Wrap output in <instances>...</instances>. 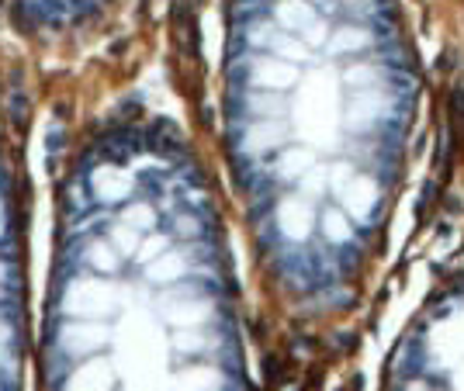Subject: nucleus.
Here are the masks:
<instances>
[{
    "label": "nucleus",
    "mask_w": 464,
    "mask_h": 391,
    "mask_svg": "<svg viewBox=\"0 0 464 391\" xmlns=\"http://www.w3.org/2000/svg\"><path fill=\"white\" fill-rule=\"evenodd\" d=\"M129 0H0V28L35 59H70L91 49Z\"/></svg>",
    "instance_id": "2"
},
{
    "label": "nucleus",
    "mask_w": 464,
    "mask_h": 391,
    "mask_svg": "<svg viewBox=\"0 0 464 391\" xmlns=\"http://www.w3.org/2000/svg\"><path fill=\"white\" fill-rule=\"evenodd\" d=\"M0 52V391H28L35 364L28 111Z\"/></svg>",
    "instance_id": "1"
}]
</instances>
